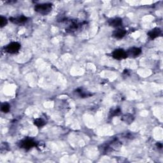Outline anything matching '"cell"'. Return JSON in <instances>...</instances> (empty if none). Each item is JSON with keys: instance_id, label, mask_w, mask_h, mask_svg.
I'll return each instance as SVG.
<instances>
[{"instance_id": "obj_18", "label": "cell", "mask_w": 163, "mask_h": 163, "mask_svg": "<svg viewBox=\"0 0 163 163\" xmlns=\"http://www.w3.org/2000/svg\"><path fill=\"white\" fill-rule=\"evenodd\" d=\"M156 145H157V147H158L159 149H162V144H161V143H157V144H156Z\"/></svg>"}, {"instance_id": "obj_13", "label": "cell", "mask_w": 163, "mask_h": 163, "mask_svg": "<svg viewBox=\"0 0 163 163\" xmlns=\"http://www.w3.org/2000/svg\"><path fill=\"white\" fill-rule=\"evenodd\" d=\"M34 124L37 127H42L45 124V122L42 119H36L34 121Z\"/></svg>"}, {"instance_id": "obj_11", "label": "cell", "mask_w": 163, "mask_h": 163, "mask_svg": "<svg viewBox=\"0 0 163 163\" xmlns=\"http://www.w3.org/2000/svg\"><path fill=\"white\" fill-rule=\"evenodd\" d=\"M80 26H81V24L77 23L76 21H72V23L70 24L69 27H68L67 30L70 31V32H73L78 29V28Z\"/></svg>"}, {"instance_id": "obj_7", "label": "cell", "mask_w": 163, "mask_h": 163, "mask_svg": "<svg viewBox=\"0 0 163 163\" xmlns=\"http://www.w3.org/2000/svg\"><path fill=\"white\" fill-rule=\"evenodd\" d=\"M161 34H162L161 30L159 28L156 27V28H154L150 31L148 33V36H149V38L150 39L153 40L161 36Z\"/></svg>"}, {"instance_id": "obj_5", "label": "cell", "mask_w": 163, "mask_h": 163, "mask_svg": "<svg viewBox=\"0 0 163 163\" xmlns=\"http://www.w3.org/2000/svg\"><path fill=\"white\" fill-rule=\"evenodd\" d=\"M10 20L12 23L15 24H23L26 23L27 21V17L24 16V15H20V16L15 17H10Z\"/></svg>"}, {"instance_id": "obj_9", "label": "cell", "mask_w": 163, "mask_h": 163, "mask_svg": "<svg viewBox=\"0 0 163 163\" xmlns=\"http://www.w3.org/2000/svg\"><path fill=\"white\" fill-rule=\"evenodd\" d=\"M122 24V20L121 18H114L108 21V24L112 27H117L121 26Z\"/></svg>"}, {"instance_id": "obj_4", "label": "cell", "mask_w": 163, "mask_h": 163, "mask_svg": "<svg viewBox=\"0 0 163 163\" xmlns=\"http://www.w3.org/2000/svg\"><path fill=\"white\" fill-rule=\"evenodd\" d=\"M112 55L113 58H115V59H118V60L124 59L128 57L127 52L121 48L116 49V50H115L112 52Z\"/></svg>"}, {"instance_id": "obj_8", "label": "cell", "mask_w": 163, "mask_h": 163, "mask_svg": "<svg viewBox=\"0 0 163 163\" xmlns=\"http://www.w3.org/2000/svg\"><path fill=\"white\" fill-rule=\"evenodd\" d=\"M126 35V31L122 29H118L113 33V36L116 39H122Z\"/></svg>"}, {"instance_id": "obj_10", "label": "cell", "mask_w": 163, "mask_h": 163, "mask_svg": "<svg viewBox=\"0 0 163 163\" xmlns=\"http://www.w3.org/2000/svg\"><path fill=\"white\" fill-rule=\"evenodd\" d=\"M134 119V116L133 115L130 114V113H127V114H125L122 116L121 120L125 124H130L133 122Z\"/></svg>"}, {"instance_id": "obj_12", "label": "cell", "mask_w": 163, "mask_h": 163, "mask_svg": "<svg viewBox=\"0 0 163 163\" xmlns=\"http://www.w3.org/2000/svg\"><path fill=\"white\" fill-rule=\"evenodd\" d=\"M109 145L110 147H111L112 150H119L121 149V143L118 140L115 139V140H113L111 143H110V144H109Z\"/></svg>"}, {"instance_id": "obj_14", "label": "cell", "mask_w": 163, "mask_h": 163, "mask_svg": "<svg viewBox=\"0 0 163 163\" xmlns=\"http://www.w3.org/2000/svg\"><path fill=\"white\" fill-rule=\"evenodd\" d=\"M10 106L9 105V104L7 103H3L1 104V110L4 113H8L9 111H10Z\"/></svg>"}, {"instance_id": "obj_3", "label": "cell", "mask_w": 163, "mask_h": 163, "mask_svg": "<svg viewBox=\"0 0 163 163\" xmlns=\"http://www.w3.org/2000/svg\"><path fill=\"white\" fill-rule=\"evenodd\" d=\"M20 48V45L17 42H12L5 47L6 52L9 54H15L19 52Z\"/></svg>"}, {"instance_id": "obj_6", "label": "cell", "mask_w": 163, "mask_h": 163, "mask_svg": "<svg viewBox=\"0 0 163 163\" xmlns=\"http://www.w3.org/2000/svg\"><path fill=\"white\" fill-rule=\"evenodd\" d=\"M141 53V50L138 47H132L130 48L127 52L128 56L132 57H136Z\"/></svg>"}, {"instance_id": "obj_15", "label": "cell", "mask_w": 163, "mask_h": 163, "mask_svg": "<svg viewBox=\"0 0 163 163\" xmlns=\"http://www.w3.org/2000/svg\"><path fill=\"white\" fill-rule=\"evenodd\" d=\"M77 93L79 94L80 96L81 97H83V98H85V97H87L89 96H90L91 94H89V93H86V92H84V91H83L82 89H78L77 91Z\"/></svg>"}, {"instance_id": "obj_16", "label": "cell", "mask_w": 163, "mask_h": 163, "mask_svg": "<svg viewBox=\"0 0 163 163\" xmlns=\"http://www.w3.org/2000/svg\"><path fill=\"white\" fill-rule=\"evenodd\" d=\"M7 23L8 20L5 17L1 16V17H0V25H1V27H3L5 26L7 24Z\"/></svg>"}, {"instance_id": "obj_2", "label": "cell", "mask_w": 163, "mask_h": 163, "mask_svg": "<svg viewBox=\"0 0 163 163\" xmlns=\"http://www.w3.org/2000/svg\"><path fill=\"white\" fill-rule=\"evenodd\" d=\"M36 145V143L35 141L32 139H30V138H26V139L21 140L19 143L20 148L25 150H29Z\"/></svg>"}, {"instance_id": "obj_17", "label": "cell", "mask_w": 163, "mask_h": 163, "mask_svg": "<svg viewBox=\"0 0 163 163\" xmlns=\"http://www.w3.org/2000/svg\"><path fill=\"white\" fill-rule=\"evenodd\" d=\"M121 109L117 108H115L112 110V112H111V115L112 116H118L121 114Z\"/></svg>"}, {"instance_id": "obj_1", "label": "cell", "mask_w": 163, "mask_h": 163, "mask_svg": "<svg viewBox=\"0 0 163 163\" xmlns=\"http://www.w3.org/2000/svg\"><path fill=\"white\" fill-rule=\"evenodd\" d=\"M52 8L51 3L38 4L35 6V10L42 15H47L50 12Z\"/></svg>"}]
</instances>
